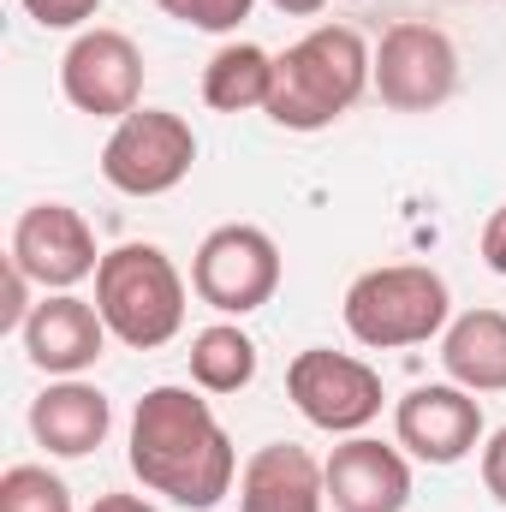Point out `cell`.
<instances>
[{
    "instance_id": "ac0fdd59",
    "label": "cell",
    "mask_w": 506,
    "mask_h": 512,
    "mask_svg": "<svg viewBox=\"0 0 506 512\" xmlns=\"http://www.w3.org/2000/svg\"><path fill=\"white\" fill-rule=\"evenodd\" d=\"M191 382L203 393H239L256 382V340L233 322H215L191 340Z\"/></svg>"
},
{
    "instance_id": "5bb4252c",
    "label": "cell",
    "mask_w": 506,
    "mask_h": 512,
    "mask_svg": "<svg viewBox=\"0 0 506 512\" xmlns=\"http://www.w3.org/2000/svg\"><path fill=\"white\" fill-rule=\"evenodd\" d=\"M108 429H114L108 393L90 387V382H78V376L48 382L36 393V405H30V435H36L54 459H84V453H96V447L108 441Z\"/></svg>"
},
{
    "instance_id": "44dd1931",
    "label": "cell",
    "mask_w": 506,
    "mask_h": 512,
    "mask_svg": "<svg viewBox=\"0 0 506 512\" xmlns=\"http://www.w3.org/2000/svg\"><path fill=\"white\" fill-rule=\"evenodd\" d=\"M102 0H24V12L42 24V30H78L84 18H96Z\"/></svg>"
},
{
    "instance_id": "8992f818",
    "label": "cell",
    "mask_w": 506,
    "mask_h": 512,
    "mask_svg": "<svg viewBox=\"0 0 506 512\" xmlns=\"http://www.w3.org/2000/svg\"><path fill=\"white\" fill-rule=\"evenodd\" d=\"M191 286L203 304H215L221 316H251L262 310L274 292H280V245L262 233V227H215L203 245H197V262H191Z\"/></svg>"
},
{
    "instance_id": "ffe728a7",
    "label": "cell",
    "mask_w": 506,
    "mask_h": 512,
    "mask_svg": "<svg viewBox=\"0 0 506 512\" xmlns=\"http://www.w3.org/2000/svg\"><path fill=\"white\" fill-rule=\"evenodd\" d=\"M167 18H179V24H191V30H215V36H227V30H239L245 18H251L256 0H155Z\"/></svg>"
},
{
    "instance_id": "5b68a950",
    "label": "cell",
    "mask_w": 506,
    "mask_h": 512,
    "mask_svg": "<svg viewBox=\"0 0 506 512\" xmlns=\"http://www.w3.org/2000/svg\"><path fill=\"white\" fill-rule=\"evenodd\" d=\"M191 167H197V131L167 108H137L102 143V179L126 197H167L173 185H185Z\"/></svg>"
},
{
    "instance_id": "484cf974",
    "label": "cell",
    "mask_w": 506,
    "mask_h": 512,
    "mask_svg": "<svg viewBox=\"0 0 506 512\" xmlns=\"http://www.w3.org/2000/svg\"><path fill=\"white\" fill-rule=\"evenodd\" d=\"M268 6H274V12H286V18H316L328 0H268Z\"/></svg>"
},
{
    "instance_id": "e0dca14e",
    "label": "cell",
    "mask_w": 506,
    "mask_h": 512,
    "mask_svg": "<svg viewBox=\"0 0 506 512\" xmlns=\"http://www.w3.org/2000/svg\"><path fill=\"white\" fill-rule=\"evenodd\" d=\"M268 96H274V54L256 42H227L203 66V102L215 114H251L268 108Z\"/></svg>"
},
{
    "instance_id": "ba28073f",
    "label": "cell",
    "mask_w": 506,
    "mask_h": 512,
    "mask_svg": "<svg viewBox=\"0 0 506 512\" xmlns=\"http://www.w3.org/2000/svg\"><path fill=\"white\" fill-rule=\"evenodd\" d=\"M459 90V48L435 24H393L376 48V96L393 114H429Z\"/></svg>"
},
{
    "instance_id": "4fadbf2b",
    "label": "cell",
    "mask_w": 506,
    "mask_h": 512,
    "mask_svg": "<svg viewBox=\"0 0 506 512\" xmlns=\"http://www.w3.org/2000/svg\"><path fill=\"white\" fill-rule=\"evenodd\" d=\"M334 512H405L411 501V465L399 447H381L370 435H352L322 465Z\"/></svg>"
},
{
    "instance_id": "603a6c76",
    "label": "cell",
    "mask_w": 506,
    "mask_h": 512,
    "mask_svg": "<svg viewBox=\"0 0 506 512\" xmlns=\"http://www.w3.org/2000/svg\"><path fill=\"white\" fill-rule=\"evenodd\" d=\"M483 489L506 507V429H495L489 447H483Z\"/></svg>"
},
{
    "instance_id": "7a4b0ae2",
    "label": "cell",
    "mask_w": 506,
    "mask_h": 512,
    "mask_svg": "<svg viewBox=\"0 0 506 512\" xmlns=\"http://www.w3.org/2000/svg\"><path fill=\"white\" fill-rule=\"evenodd\" d=\"M370 84H376V54L364 48V36L352 24H322L298 36L286 54H274V96L262 114L286 131H322L340 114H352Z\"/></svg>"
},
{
    "instance_id": "9a60e30c",
    "label": "cell",
    "mask_w": 506,
    "mask_h": 512,
    "mask_svg": "<svg viewBox=\"0 0 506 512\" xmlns=\"http://www.w3.org/2000/svg\"><path fill=\"white\" fill-rule=\"evenodd\" d=\"M328 507V477L322 465L292 447V441H268L256 447L239 471V512H322Z\"/></svg>"
},
{
    "instance_id": "d4e9b609",
    "label": "cell",
    "mask_w": 506,
    "mask_h": 512,
    "mask_svg": "<svg viewBox=\"0 0 506 512\" xmlns=\"http://www.w3.org/2000/svg\"><path fill=\"white\" fill-rule=\"evenodd\" d=\"M90 512H155L149 501H137V495H96V507Z\"/></svg>"
},
{
    "instance_id": "7c38bea8",
    "label": "cell",
    "mask_w": 506,
    "mask_h": 512,
    "mask_svg": "<svg viewBox=\"0 0 506 512\" xmlns=\"http://www.w3.org/2000/svg\"><path fill=\"white\" fill-rule=\"evenodd\" d=\"M18 334H24V358H30L42 376H84V370L102 358V346H108L102 310L84 304V298H72V292L42 298Z\"/></svg>"
},
{
    "instance_id": "30bf717a",
    "label": "cell",
    "mask_w": 506,
    "mask_h": 512,
    "mask_svg": "<svg viewBox=\"0 0 506 512\" xmlns=\"http://www.w3.org/2000/svg\"><path fill=\"white\" fill-rule=\"evenodd\" d=\"M102 256L108 251H96V233L72 203H30L12 227L6 262H18L42 292H66V286L90 280L102 268Z\"/></svg>"
},
{
    "instance_id": "2e32d148",
    "label": "cell",
    "mask_w": 506,
    "mask_h": 512,
    "mask_svg": "<svg viewBox=\"0 0 506 512\" xmlns=\"http://www.w3.org/2000/svg\"><path fill=\"white\" fill-rule=\"evenodd\" d=\"M441 364L471 393H506V310H465L441 334Z\"/></svg>"
},
{
    "instance_id": "6da1fadb",
    "label": "cell",
    "mask_w": 506,
    "mask_h": 512,
    "mask_svg": "<svg viewBox=\"0 0 506 512\" xmlns=\"http://www.w3.org/2000/svg\"><path fill=\"white\" fill-rule=\"evenodd\" d=\"M131 477L149 495H167L173 507L209 512L221 495H233L239 453L209 399L191 387H149L131 411Z\"/></svg>"
},
{
    "instance_id": "8fae6325",
    "label": "cell",
    "mask_w": 506,
    "mask_h": 512,
    "mask_svg": "<svg viewBox=\"0 0 506 512\" xmlns=\"http://www.w3.org/2000/svg\"><path fill=\"white\" fill-rule=\"evenodd\" d=\"M393 435L423 465H459L483 441V405H477L471 387H459V382L411 387L399 399V411H393Z\"/></svg>"
},
{
    "instance_id": "9c48e42d",
    "label": "cell",
    "mask_w": 506,
    "mask_h": 512,
    "mask_svg": "<svg viewBox=\"0 0 506 512\" xmlns=\"http://www.w3.org/2000/svg\"><path fill=\"white\" fill-rule=\"evenodd\" d=\"M60 90L78 114L96 120H126L143 102V54L126 30H84L66 60H60Z\"/></svg>"
},
{
    "instance_id": "277c9868",
    "label": "cell",
    "mask_w": 506,
    "mask_h": 512,
    "mask_svg": "<svg viewBox=\"0 0 506 512\" xmlns=\"http://www.w3.org/2000/svg\"><path fill=\"white\" fill-rule=\"evenodd\" d=\"M346 328L358 346L370 352H399V346H423L447 328V280L423 262H393V268H370L346 286Z\"/></svg>"
},
{
    "instance_id": "cb8c5ba5",
    "label": "cell",
    "mask_w": 506,
    "mask_h": 512,
    "mask_svg": "<svg viewBox=\"0 0 506 512\" xmlns=\"http://www.w3.org/2000/svg\"><path fill=\"white\" fill-rule=\"evenodd\" d=\"M483 262H489L495 274H506V203L489 215V227H483Z\"/></svg>"
},
{
    "instance_id": "3957f363",
    "label": "cell",
    "mask_w": 506,
    "mask_h": 512,
    "mask_svg": "<svg viewBox=\"0 0 506 512\" xmlns=\"http://www.w3.org/2000/svg\"><path fill=\"white\" fill-rule=\"evenodd\" d=\"M96 310L131 352H155L185 328V280L161 245H114L96 268Z\"/></svg>"
},
{
    "instance_id": "52a82bcc",
    "label": "cell",
    "mask_w": 506,
    "mask_h": 512,
    "mask_svg": "<svg viewBox=\"0 0 506 512\" xmlns=\"http://www.w3.org/2000/svg\"><path fill=\"white\" fill-rule=\"evenodd\" d=\"M286 393L304 411V423L328 435H358L381 417V376L352 352H328V346L298 352L286 364Z\"/></svg>"
},
{
    "instance_id": "d6986e66",
    "label": "cell",
    "mask_w": 506,
    "mask_h": 512,
    "mask_svg": "<svg viewBox=\"0 0 506 512\" xmlns=\"http://www.w3.org/2000/svg\"><path fill=\"white\" fill-rule=\"evenodd\" d=\"M0 512H72V489L48 465H12L0 477Z\"/></svg>"
},
{
    "instance_id": "7402d4cb",
    "label": "cell",
    "mask_w": 506,
    "mask_h": 512,
    "mask_svg": "<svg viewBox=\"0 0 506 512\" xmlns=\"http://www.w3.org/2000/svg\"><path fill=\"white\" fill-rule=\"evenodd\" d=\"M30 286H36V280H30L18 262H6V304H0V328H24V322H30V310H36V304H30Z\"/></svg>"
}]
</instances>
